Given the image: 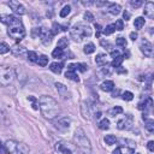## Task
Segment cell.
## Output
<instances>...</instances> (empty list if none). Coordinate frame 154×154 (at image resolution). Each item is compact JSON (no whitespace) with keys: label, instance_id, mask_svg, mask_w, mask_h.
<instances>
[{"label":"cell","instance_id":"cell-1","mask_svg":"<svg viewBox=\"0 0 154 154\" xmlns=\"http://www.w3.org/2000/svg\"><path fill=\"white\" fill-rule=\"evenodd\" d=\"M0 22L6 24L7 25V34L17 40V41H20L22 38H24L25 36V29H24V25L22 23L20 19H18L16 16L13 14H0Z\"/></svg>","mask_w":154,"mask_h":154},{"label":"cell","instance_id":"cell-2","mask_svg":"<svg viewBox=\"0 0 154 154\" xmlns=\"http://www.w3.org/2000/svg\"><path fill=\"white\" fill-rule=\"evenodd\" d=\"M41 113L47 119H54L60 113V107L58 102L49 95H42L38 100Z\"/></svg>","mask_w":154,"mask_h":154},{"label":"cell","instance_id":"cell-3","mask_svg":"<svg viewBox=\"0 0 154 154\" xmlns=\"http://www.w3.org/2000/svg\"><path fill=\"white\" fill-rule=\"evenodd\" d=\"M73 142L75 146L84 154H90L91 153V144L89 138L87 137L85 132L82 129H77L75 135H73Z\"/></svg>","mask_w":154,"mask_h":154},{"label":"cell","instance_id":"cell-4","mask_svg":"<svg viewBox=\"0 0 154 154\" xmlns=\"http://www.w3.org/2000/svg\"><path fill=\"white\" fill-rule=\"evenodd\" d=\"M70 35L73 38V41L76 42H81L84 37H89L91 35V28L89 25L78 23L76 25H73L70 30Z\"/></svg>","mask_w":154,"mask_h":154},{"label":"cell","instance_id":"cell-5","mask_svg":"<svg viewBox=\"0 0 154 154\" xmlns=\"http://www.w3.org/2000/svg\"><path fill=\"white\" fill-rule=\"evenodd\" d=\"M6 153L10 154H29L30 148L24 142H17L14 140H8L4 144Z\"/></svg>","mask_w":154,"mask_h":154},{"label":"cell","instance_id":"cell-6","mask_svg":"<svg viewBox=\"0 0 154 154\" xmlns=\"http://www.w3.org/2000/svg\"><path fill=\"white\" fill-rule=\"evenodd\" d=\"M16 78V71L11 66H0V87H7L13 83Z\"/></svg>","mask_w":154,"mask_h":154},{"label":"cell","instance_id":"cell-7","mask_svg":"<svg viewBox=\"0 0 154 154\" xmlns=\"http://www.w3.org/2000/svg\"><path fill=\"white\" fill-rule=\"evenodd\" d=\"M55 150L60 154H76V150H75V147L71 146L70 143L65 142V141H59L55 143L54 146Z\"/></svg>","mask_w":154,"mask_h":154},{"label":"cell","instance_id":"cell-8","mask_svg":"<svg viewBox=\"0 0 154 154\" xmlns=\"http://www.w3.org/2000/svg\"><path fill=\"white\" fill-rule=\"evenodd\" d=\"M132 124H134L132 116H131V114H126L125 118H123V119H120V120L118 122L117 128H118L119 130H129V129H131Z\"/></svg>","mask_w":154,"mask_h":154},{"label":"cell","instance_id":"cell-9","mask_svg":"<svg viewBox=\"0 0 154 154\" xmlns=\"http://www.w3.org/2000/svg\"><path fill=\"white\" fill-rule=\"evenodd\" d=\"M140 48H141V52H142L146 57H148V58H152V57H153V45H152L148 40L143 38V40L141 41Z\"/></svg>","mask_w":154,"mask_h":154},{"label":"cell","instance_id":"cell-10","mask_svg":"<svg viewBox=\"0 0 154 154\" xmlns=\"http://www.w3.org/2000/svg\"><path fill=\"white\" fill-rule=\"evenodd\" d=\"M70 124H71L70 118H69V117H63V118L58 119V122H55L54 126H55L58 130H60V131H66V130H69Z\"/></svg>","mask_w":154,"mask_h":154},{"label":"cell","instance_id":"cell-11","mask_svg":"<svg viewBox=\"0 0 154 154\" xmlns=\"http://www.w3.org/2000/svg\"><path fill=\"white\" fill-rule=\"evenodd\" d=\"M52 36H53V34L51 32V30H48L46 28H41L40 38H41V41H42L43 45H49L52 42Z\"/></svg>","mask_w":154,"mask_h":154},{"label":"cell","instance_id":"cell-12","mask_svg":"<svg viewBox=\"0 0 154 154\" xmlns=\"http://www.w3.org/2000/svg\"><path fill=\"white\" fill-rule=\"evenodd\" d=\"M7 5L10 6V8H11L16 14L22 16V14L25 13V8H24V6H23L22 4H19L18 1H10Z\"/></svg>","mask_w":154,"mask_h":154},{"label":"cell","instance_id":"cell-13","mask_svg":"<svg viewBox=\"0 0 154 154\" xmlns=\"http://www.w3.org/2000/svg\"><path fill=\"white\" fill-rule=\"evenodd\" d=\"M11 52H12V54H13L14 57H19V58H20V57H24V55L28 54L25 47H23V46H18V45L13 46V47L11 48Z\"/></svg>","mask_w":154,"mask_h":154},{"label":"cell","instance_id":"cell-14","mask_svg":"<svg viewBox=\"0 0 154 154\" xmlns=\"http://www.w3.org/2000/svg\"><path fill=\"white\" fill-rule=\"evenodd\" d=\"M55 88H57L58 93L60 94V96H63L64 99H69V97H70L69 90H67V88H66V87H65L63 83H59V82H57V83H55Z\"/></svg>","mask_w":154,"mask_h":154},{"label":"cell","instance_id":"cell-15","mask_svg":"<svg viewBox=\"0 0 154 154\" xmlns=\"http://www.w3.org/2000/svg\"><path fill=\"white\" fill-rule=\"evenodd\" d=\"M67 69H69L70 71H75V72H76V70H78V71H81V72H84V71L88 70V65L81 64V63H77V64H69V65H67Z\"/></svg>","mask_w":154,"mask_h":154},{"label":"cell","instance_id":"cell-16","mask_svg":"<svg viewBox=\"0 0 154 154\" xmlns=\"http://www.w3.org/2000/svg\"><path fill=\"white\" fill-rule=\"evenodd\" d=\"M143 13L146 17L148 18H153L154 17V4L153 2H147L144 5V10H143Z\"/></svg>","mask_w":154,"mask_h":154},{"label":"cell","instance_id":"cell-17","mask_svg":"<svg viewBox=\"0 0 154 154\" xmlns=\"http://www.w3.org/2000/svg\"><path fill=\"white\" fill-rule=\"evenodd\" d=\"M81 111H82V114L84 118L87 119H90V116H91V111H90V106L87 101H83L82 102V106H81Z\"/></svg>","mask_w":154,"mask_h":154},{"label":"cell","instance_id":"cell-18","mask_svg":"<svg viewBox=\"0 0 154 154\" xmlns=\"http://www.w3.org/2000/svg\"><path fill=\"white\" fill-rule=\"evenodd\" d=\"M153 106V100H152V97H147L144 101H142V102H140L138 103V108L140 109H144V111H148L150 107Z\"/></svg>","mask_w":154,"mask_h":154},{"label":"cell","instance_id":"cell-19","mask_svg":"<svg viewBox=\"0 0 154 154\" xmlns=\"http://www.w3.org/2000/svg\"><path fill=\"white\" fill-rule=\"evenodd\" d=\"M100 87H101V89H102L103 91H112V90L114 89V83H113L112 81L107 79V81H103Z\"/></svg>","mask_w":154,"mask_h":154},{"label":"cell","instance_id":"cell-20","mask_svg":"<svg viewBox=\"0 0 154 154\" xmlns=\"http://www.w3.org/2000/svg\"><path fill=\"white\" fill-rule=\"evenodd\" d=\"M111 14H113V16H117V14H119L120 13V11H122V7H120V5H118V4H109V6H108V10H107Z\"/></svg>","mask_w":154,"mask_h":154},{"label":"cell","instance_id":"cell-21","mask_svg":"<svg viewBox=\"0 0 154 154\" xmlns=\"http://www.w3.org/2000/svg\"><path fill=\"white\" fill-rule=\"evenodd\" d=\"M95 63H96L97 65H100V66L106 65V64H107V55H106V54H103V53L97 54V55H96V58H95Z\"/></svg>","mask_w":154,"mask_h":154},{"label":"cell","instance_id":"cell-22","mask_svg":"<svg viewBox=\"0 0 154 154\" xmlns=\"http://www.w3.org/2000/svg\"><path fill=\"white\" fill-rule=\"evenodd\" d=\"M49 70H51L52 72L59 75V73L61 72V70H63V64L57 63V61H55V63H52V64L49 65Z\"/></svg>","mask_w":154,"mask_h":154},{"label":"cell","instance_id":"cell-23","mask_svg":"<svg viewBox=\"0 0 154 154\" xmlns=\"http://www.w3.org/2000/svg\"><path fill=\"white\" fill-rule=\"evenodd\" d=\"M65 77L69 78V79H71V81H73V82H79V77L77 76V73H76L75 71L67 70V71L65 72Z\"/></svg>","mask_w":154,"mask_h":154},{"label":"cell","instance_id":"cell-24","mask_svg":"<svg viewBox=\"0 0 154 154\" xmlns=\"http://www.w3.org/2000/svg\"><path fill=\"white\" fill-rule=\"evenodd\" d=\"M107 113H108L111 117H116L117 114H120V113H123V108H122L120 106H114V107L109 108Z\"/></svg>","mask_w":154,"mask_h":154},{"label":"cell","instance_id":"cell-25","mask_svg":"<svg viewBox=\"0 0 154 154\" xmlns=\"http://www.w3.org/2000/svg\"><path fill=\"white\" fill-rule=\"evenodd\" d=\"M134 26H135V29H142L143 26H144V18L143 17H137V18H135V22H134Z\"/></svg>","mask_w":154,"mask_h":154},{"label":"cell","instance_id":"cell-26","mask_svg":"<svg viewBox=\"0 0 154 154\" xmlns=\"http://www.w3.org/2000/svg\"><path fill=\"white\" fill-rule=\"evenodd\" d=\"M67 46H69V40L66 38V37H61L59 41H58V45H57V47L58 48H60V49H65V48H67Z\"/></svg>","mask_w":154,"mask_h":154},{"label":"cell","instance_id":"cell-27","mask_svg":"<svg viewBox=\"0 0 154 154\" xmlns=\"http://www.w3.org/2000/svg\"><path fill=\"white\" fill-rule=\"evenodd\" d=\"M36 63L40 65V66H46L47 64H48V57L47 55H45V54H42V55H40V57H37V60H36Z\"/></svg>","mask_w":154,"mask_h":154},{"label":"cell","instance_id":"cell-28","mask_svg":"<svg viewBox=\"0 0 154 154\" xmlns=\"http://www.w3.org/2000/svg\"><path fill=\"white\" fill-rule=\"evenodd\" d=\"M83 52L85 53V54H91V53H94L95 52V46H94V43H87L85 46H84V48H83Z\"/></svg>","mask_w":154,"mask_h":154},{"label":"cell","instance_id":"cell-29","mask_svg":"<svg viewBox=\"0 0 154 154\" xmlns=\"http://www.w3.org/2000/svg\"><path fill=\"white\" fill-rule=\"evenodd\" d=\"M52 55H53V58H59V59H63L64 57H65V53H64V51L63 49H60V48H55L53 52H52Z\"/></svg>","mask_w":154,"mask_h":154},{"label":"cell","instance_id":"cell-30","mask_svg":"<svg viewBox=\"0 0 154 154\" xmlns=\"http://www.w3.org/2000/svg\"><path fill=\"white\" fill-rule=\"evenodd\" d=\"M103 140H105L106 144H108V146H112V144H114L117 142V137L114 135H106Z\"/></svg>","mask_w":154,"mask_h":154},{"label":"cell","instance_id":"cell-31","mask_svg":"<svg viewBox=\"0 0 154 154\" xmlns=\"http://www.w3.org/2000/svg\"><path fill=\"white\" fill-rule=\"evenodd\" d=\"M60 31H63L61 25H60V24H58L57 22H54V23H53V25H52V30H51V32H52L53 35H58Z\"/></svg>","mask_w":154,"mask_h":154},{"label":"cell","instance_id":"cell-32","mask_svg":"<svg viewBox=\"0 0 154 154\" xmlns=\"http://www.w3.org/2000/svg\"><path fill=\"white\" fill-rule=\"evenodd\" d=\"M114 31H116V26H114V24H108V25L102 30L103 35H111V34H113Z\"/></svg>","mask_w":154,"mask_h":154},{"label":"cell","instance_id":"cell-33","mask_svg":"<svg viewBox=\"0 0 154 154\" xmlns=\"http://www.w3.org/2000/svg\"><path fill=\"white\" fill-rule=\"evenodd\" d=\"M123 60H124V57H123V55H119V57H117V58H114V59L112 60L111 65H112L113 67H118V66H120V64L123 63Z\"/></svg>","mask_w":154,"mask_h":154},{"label":"cell","instance_id":"cell-34","mask_svg":"<svg viewBox=\"0 0 154 154\" xmlns=\"http://www.w3.org/2000/svg\"><path fill=\"white\" fill-rule=\"evenodd\" d=\"M99 129H101V130H107V129H109V120L106 119V118H103V119L99 123Z\"/></svg>","mask_w":154,"mask_h":154},{"label":"cell","instance_id":"cell-35","mask_svg":"<svg viewBox=\"0 0 154 154\" xmlns=\"http://www.w3.org/2000/svg\"><path fill=\"white\" fill-rule=\"evenodd\" d=\"M70 12H71V7H70L69 5H66V6H64V7L61 8V11H60V17L65 18V17H67V16L70 14Z\"/></svg>","mask_w":154,"mask_h":154},{"label":"cell","instance_id":"cell-36","mask_svg":"<svg viewBox=\"0 0 154 154\" xmlns=\"http://www.w3.org/2000/svg\"><path fill=\"white\" fill-rule=\"evenodd\" d=\"M10 46L7 45V43H5V42H1L0 43V54H5V53H7V52H10Z\"/></svg>","mask_w":154,"mask_h":154},{"label":"cell","instance_id":"cell-37","mask_svg":"<svg viewBox=\"0 0 154 154\" xmlns=\"http://www.w3.org/2000/svg\"><path fill=\"white\" fill-rule=\"evenodd\" d=\"M122 97H123V100H125V101H131V100L134 99V94H132L131 91H124V93L122 94Z\"/></svg>","mask_w":154,"mask_h":154},{"label":"cell","instance_id":"cell-38","mask_svg":"<svg viewBox=\"0 0 154 154\" xmlns=\"http://www.w3.org/2000/svg\"><path fill=\"white\" fill-rule=\"evenodd\" d=\"M26 57H28V59H29L30 61H32V63H36V60H37V54H36L35 52H32V51H29L28 54H26Z\"/></svg>","mask_w":154,"mask_h":154},{"label":"cell","instance_id":"cell-39","mask_svg":"<svg viewBox=\"0 0 154 154\" xmlns=\"http://www.w3.org/2000/svg\"><path fill=\"white\" fill-rule=\"evenodd\" d=\"M146 129L149 131V132H153L154 131V120L149 119L146 122Z\"/></svg>","mask_w":154,"mask_h":154},{"label":"cell","instance_id":"cell-40","mask_svg":"<svg viewBox=\"0 0 154 154\" xmlns=\"http://www.w3.org/2000/svg\"><path fill=\"white\" fill-rule=\"evenodd\" d=\"M114 26H116V30L122 31V30L124 29V23H123V19H117V20H116Z\"/></svg>","mask_w":154,"mask_h":154},{"label":"cell","instance_id":"cell-41","mask_svg":"<svg viewBox=\"0 0 154 154\" xmlns=\"http://www.w3.org/2000/svg\"><path fill=\"white\" fill-rule=\"evenodd\" d=\"M116 45H117L118 47H125V46H126V40H125L124 37H118V38L116 40Z\"/></svg>","mask_w":154,"mask_h":154},{"label":"cell","instance_id":"cell-42","mask_svg":"<svg viewBox=\"0 0 154 154\" xmlns=\"http://www.w3.org/2000/svg\"><path fill=\"white\" fill-rule=\"evenodd\" d=\"M84 20H85V22H93V20H94V16H93V13L89 12V11H87V12L84 13Z\"/></svg>","mask_w":154,"mask_h":154},{"label":"cell","instance_id":"cell-43","mask_svg":"<svg viewBox=\"0 0 154 154\" xmlns=\"http://www.w3.org/2000/svg\"><path fill=\"white\" fill-rule=\"evenodd\" d=\"M142 4H143L142 0H136V1H135V0H131V1H130V5H131L132 7H135V8L142 6Z\"/></svg>","mask_w":154,"mask_h":154},{"label":"cell","instance_id":"cell-44","mask_svg":"<svg viewBox=\"0 0 154 154\" xmlns=\"http://www.w3.org/2000/svg\"><path fill=\"white\" fill-rule=\"evenodd\" d=\"M147 148L149 152H154V141H149L147 143Z\"/></svg>","mask_w":154,"mask_h":154},{"label":"cell","instance_id":"cell-45","mask_svg":"<svg viewBox=\"0 0 154 154\" xmlns=\"http://www.w3.org/2000/svg\"><path fill=\"white\" fill-rule=\"evenodd\" d=\"M119 55H120V53H119V51H117V49L111 52V57H112L113 59H114V58H117V57H119Z\"/></svg>","mask_w":154,"mask_h":154},{"label":"cell","instance_id":"cell-46","mask_svg":"<svg viewBox=\"0 0 154 154\" xmlns=\"http://www.w3.org/2000/svg\"><path fill=\"white\" fill-rule=\"evenodd\" d=\"M138 37V35H137V32H135V31H132V32H130V38L132 40V41H135L136 38Z\"/></svg>","mask_w":154,"mask_h":154},{"label":"cell","instance_id":"cell-47","mask_svg":"<svg viewBox=\"0 0 154 154\" xmlns=\"http://www.w3.org/2000/svg\"><path fill=\"white\" fill-rule=\"evenodd\" d=\"M96 6H102V5H107L108 2L107 1H96V2H94Z\"/></svg>","mask_w":154,"mask_h":154},{"label":"cell","instance_id":"cell-48","mask_svg":"<svg viewBox=\"0 0 154 154\" xmlns=\"http://www.w3.org/2000/svg\"><path fill=\"white\" fill-rule=\"evenodd\" d=\"M123 17H124V19H125V20H128V19L130 18V13H129L128 11H124V13H123Z\"/></svg>","mask_w":154,"mask_h":154},{"label":"cell","instance_id":"cell-49","mask_svg":"<svg viewBox=\"0 0 154 154\" xmlns=\"http://www.w3.org/2000/svg\"><path fill=\"white\" fill-rule=\"evenodd\" d=\"M134 153H135V149H134V148H129L125 154H134Z\"/></svg>","mask_w":154,"mask_h":154},{"label":"cell","instance_id":"cell-50","mask_svg":"<svg viewBox=\"0 0 154 154\" xmlns=\"http://www.w3.org/2000/svg\"><path fill=\"white\" fill-rule=\"evenodd\" d=\"M113 154H122V150H120V148H116V149L113 150Z\"/></svg>","mask_w":154,"mask_h":154},{"label":"cell","instance_id":"cell-51","mask_svg":"<svg viewBox=\"0 0 154 154\" xmlns=\"http://www.w3.org/2000/svg\"><path fill=\"white\" fill-rule=\"evenodd\" d=\"M94 116H95V118H96V119H99V118L101 117V112H96Z\"/></svg>","mask_w":154,"mask_h":154},{"label":"cell","instance_id":"cell-52","mask_svg":"<svg viewBox=\"0 0 154 154\" xmlns=\"http://www.w3.org/2000/svg\"><path fill=\"white\" fill-rule=\"evenodd\" d=\"M102 73H107V75H108V73H109V69H103V70H102Z\"/></svg>","mask_w":154,"mask_h":154}]
</instances>
